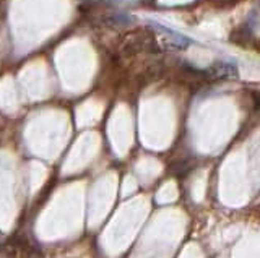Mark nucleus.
<instances>
[{
  "mask_svg": "<svg viewBox=\"0 0 260 258\" xmlns=\"http://www.w3.org/2000/svg\"><path fill=\"white\" fill-rule=\"evenodd\" d=\"M203 73L211 80H230L238 77V65L234 62H215Z\"/></svg>",
  "mask_w": 260,
  "mask_h": 258,
  "instance_id": "obj_1",
  "label": "nucleus"
}]
</instances>
